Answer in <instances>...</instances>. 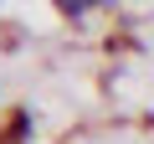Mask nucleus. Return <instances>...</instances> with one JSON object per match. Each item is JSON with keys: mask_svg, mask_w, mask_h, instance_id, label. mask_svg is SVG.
<instances>
[{"mask_svg": "<svg viewBox=\"0 0 154 144\" xmlns=\"http://www.w3.org/2000/svg\"><path fill=\"white\" fill-rule=\"evenodd\" d=\"M51 5H57L62 16H72V21H77V16H88V11H98V5H108V0H51Z\"/></svg>", "mask_w": 154, "mask_h": 144, "instance_id": "nucleus-1", "label": "nucleus"}, {"mask_svg": "<svg viewBox=\"0 0 154 144\" xmlns=\"http://www.w3.org/2000/svg\"><path fill=\"white\" fill-rule=\"evenodd\" d=\"M26 124H31V118H26V113H16V118H11V129H5V144H21V139H26Z\"/></svg>", "mask_w": 154, "mask_h": 144, "instance_id": "nucleus-2", "label": "nucleus"}]
</instances>
